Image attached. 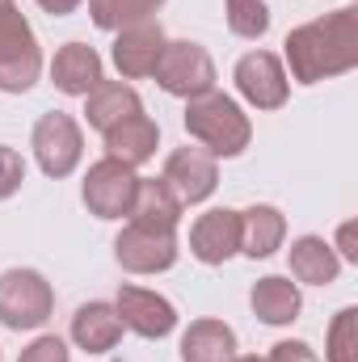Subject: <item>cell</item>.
<instances>
[{"mask_svg":"<svg viewBox=\"0 0 358 362\" xmlns=\"http://www.w3.org/2000/svg\"><path fill=\"white\" fill-rule=\"evenodd\" d=\"M42 76V47L17 0H0V93H25Z\"/></svg>","mask_w":358,"mask_h":362,"instance_id":"obj_3","label":"cell"},{"mask_svg":"<svg viewBox=\"0 0 358 362\" xmlns=\"http://www.w3.org/2000/svg\"><path fill=\"white\" fill-rule=\"evenodd\" d=\"M190 253L202 266H224L228 257H236L241 253V211H228V206L202 211L190 228Z\"/></svg>","mask_w":358,"mask_h":362,"instance_id":"obj_13","label":"cell"},{"mask_svg":"<svg viewBox=\"0 0 358 362\" xmlns=\"http://www.w3.org/2000/svg\"><path fill=\"white\" fill-rule=\"evenodd\" d=\"M181 211L185 206L178 202V194L161 177H139L135 181V198H131L127 219L139 223V228H152V232H178Z\"/></svg>","mask_w":358,"mask_h":362,"instance_id":"obj_14","label":"cell"},{"mask_svg":"<svg viewBox=\"0 0 358 362\" xmlns=\"http://www.w3.org/2000/svg\"><path fill=\"white\" fill-rule=\"evenodd\" d=\"M156 144H161V127L148 118V114H135V118H122L118 127L105 131V156L139 169L156 156Z\"/></svg>","mask_w":358,"mask_h":362,"instance_id":"obj_18","label":"cell"},{"mask_svg":"<svg viewBox=\"0 0 358 362\" xmlns=\"http://www.w3.org/2000/svg\"><path fill=\"white\" fill-rule=\"evenodd\" d=\"M236 358V333L224 320H194L181 333V362H232Z\"/></svg>","mask_w":358,"mask_h":362,"instance_id":"obj_22","label":"cell"},{"mask_svg":"<svg viewBox=\"0 0 358 362\" xmlns=\"http://www.w3.org/2000/svg\"><path fill=\"white\" fill-rule=\"evenodd\" d=\"M135 114H144V101H139V93L131 89V85H122V81H97L89 93H85V118H89L93 131H110V127H118L122 118H135Z\"/></svg>","mask_w":358,"mask_h":362,"instance_id":"obj_20","label":"cell"},{"mask_svg":"<svg viewBox=\"0 0 358 362\" xmlns=\"http://www.w3.org/2000/svg\"><path fill=\"white\" fill-rule=\"evenodd\" d=\"M30 148H34V160L47 177H72L81 156H85V135H81V122L64 110H51L34 122V135H30Z\"/></svg>","mask_w":358,"mask_h":362,"instance_id":"obj_6","label":"cell"},{"mask_svg":"<svg viewBox=\"0 0 358 362\" xmlns=\"http://www.w3.org/2000/svg\"><path fill=\"white\" fill-rule=\"evenodd\" d=\"M114 308H118V320H122V329H131L135 337L161 341V337H169V333L178 329V308H173L165 295L148 291V286H135V282L118 286V299H114Z\"/></svg>","mask_w":358,"mask_h":362,"instance_id":"obj_10","label":"cell"},{"mask_svg":"<svg viewBox=\"0 0 358 362\" xmlns=\"http://www.w3.org/2000/svg\"><path fill=\"white\" fill-rule=\"evenodd\" d=\"M72 341L85 350V354H105L122 341V320H118V308L105 303V299H89L76 308L72 316Z\"/></svg>","mask_w":358,"mask_h":362,"instance_id":"obj_17","label":"cell"},{"mask_svg":"<svg viewBox=\"0 0 358 362\" xmlns=\"http://www.w3.org/2000/svg\"><path fill=\"white\" fill-rule=\"evenodd\" d=\"M161 181L178 194L181 206H198V202H207L215 194L219 165H215V156L207 148H178V152H169Z\"/></svg>","mask_w":358,"mask_h":362,"instance_id":"obj_11","label":"cell"},{"mask_svg":"<svg viewBox=\"0 0 358 362\" xmlns=\"http://www.w3.org/2000/svg\"><path fill=\"white\" fill-rule=\"evenodd\" d=\"M287 240V215L270 202H253L249 211H241V253L262 262L274 257Z\"/></svg>","mask_w":358,"mask_h":362,"instance_id":"obj_19","label":"cell"},{"mask_svg":"<svg viewBox=\"0 0 358 362\" xmlns=\"http://www.w3.org/2000/svg\"><path fill=\"white\" fill-rule=\"evenodd\" d=\"M114 262L127 274H165L178 266V236L127 223L114 240Z\"/></svg>","mask_w":358,"mask_h":362,"instance_id":"obj_9","label":"cell"},{"mask_svg":"<svg viewBox=\"0 0 358 362\" xmlns=\"http://www.w3.org/2000/svg\"><path fill=\"white\" fill-rule=\"evenodd\" d=\"M342 262H358V249H354V223H342L337 232V249H333Z\"/></svg>","mask_w":358,"mask_h":362,"instance_id":"obj_29","label":"cell"},{"mask_svg":"<svg viewBox=\"0 0 358 362\" xmlns=\"http://www.w3.org/2000/svg\"><path fill=\"white\" fill-rule=\"evenodd\" d=\"M232 362H266V358H258V354H236Z\"/></svg>","mask_w":358,"mask_h":362,"instance_id":"obj_31","label":"cell"},{"mask_svg":"<svg viewBox=\"0 0 358 362\" xmlns=\"http://www.w3.org/2000/svg\"><path fill=\"white\" fill-rule=\"evenodd\" d=\"M185 131H190V139H198V148H207L215 160H219V156H224V160H228V156H241V152L249 148V139H253V122H249V114L241 110V101L228 97V93H219V89L185 101Z\"/></svg>","mask_w":358,"mask_h":362,"instance_id":"obj_2","label":"cell"},{"mask_svg":"<svg viewBox=\"0 0 358 362\" xmlns=\"http://www.w3.org/2000/svg\"><path fill=\"white\" fill-rule=\"evenodd\" d=\"M17 362H72V350L64 346V337L42 333V337H34V341L21 350V358Z\"/></svg>","mask_w":358,"mask_h":362,"instance_id":"obj_26","label":"cell"},{"mask_svg":"<svg viewBox=\"0 0 358 362\" xmlns=\"http://www.w3.org/2000/svg\"><path fill=\"white\" fill-rule=\"evenodd\" d=\"M325 362H358V308H342L325 333Z\"/></svg>","mask_w":358,"mask_h":362,"instance_id":"obj_24","label":"cell"},{"mask_svg":"<svg viewBox=\"0 0 358 362\" xmlns=\"http://www.w3.org/2000/svg\"><path fill=\"white\" fill-rule=\"evenodd\" d=\"M232 81H236V93H241L253 110H278V105H287V97H291L287 68H282V59H278L274 51H249V55H241Z\"/></svg>","mask_w":358,"mask_h":362,"instance_id":"obj_8","label":"cell"},{"mask_svg":"<svg viewBox=\"0 0 358 362\" xmlns=\"http://www.w3.org/2000/svg\"><path fill=\"white\" fill-rule=\"evenodd\" d=\"M266 362H321V358L312 354L308 341H278V346H270Z\"/></svg>","mask_w":358,"mask_h":362,"instance_id":"obj_28","label":"cell"},{"mask_svg":"<svg viewBox=\"0 0 358 362\" xmlns=\"http://www.w3.org/2000/svg\"><path fill=\"white\" fill-rule=\"evenodd\" d=\"M291 81L321 85L333 76H346L358 68V8H333L325 17H312L295 25L282 42Z\"/></svg>","mask_w":358,"mask_h":362,"instance_id":"obj_1","label":"cell"},{"mask_svg":"<svg viewBox=\"0 0 358 362\" xmlns=\"http://www.w3.org/2000/svg\"><path fill=\"white\" fill-rule=\"evenodd\" d=\"M135 169L114 160V156H101L97 165H89L85 185H81V198L89 206V215L97 219H122L131 211V198H135Z\"/></svg>","mask_w":358,"mask_h":362,"instance_id":"obj_7","label":"cell"},{"mask_svg":"<svg viewBox=\"0 0 358 362\" xmlns=\"http://www.w3.org/2000/svg\"><path fill=\"white\" fill-rule=\"evenodd\" d=\"M105 81L101 76V55L93 51L89 42H64L51 59V85L68 97H85V93Z\"/></svg>","mask_w":358,"mask_h":362,"instance_id":"obj_15","label":"cell"},{"mask_svg":"<svg viewBox=\"0 0 358 362\" xmlns=\"http://www.w3.org/2000/svg\"><path fill=\"white\" fill-rule=\"evenodd\" d=\"M165 30L161 21H135V25H122L114 34V47H110V59L114 68L127 76V81H144L156 72V59L165 51Z\"/></svg>","mask_w":358,"mask_h":362,"instance_id":"obj_12","label":"cell"},{"mask_svg":"<svg viewBox=\"0 0 358 362\" xmlns=\"http://www.w3.org/2000/svg\"><path fill=\"white\" fill-rule=\"evenodd\" d=\"M287 266H291V278H295V282L329 286V282H337V274H342V257L333 253V245H329L325 236H299V240H291V249H287Z\"/></svg>","mask_w":358,"mask_h":362,"instance_id":"obj_21","label":"cell"},{"mask_svg":"<svg viewBox=\"0 0 358 362\" xmlns=\"http://www.w3.org/2000/svg\"><path fill=\"white\" fill-rule=\"evenodd\" d=\"M55 316V291L38 270L0 274V325L4 329H42Z\"/></svg>","mask_w":358,"mask_h":362,"instance_id":"obj_4","label":"cell"},{"mask_svg":"<svg viewBox=\"0 0 358 362\" xmlns=\"http://www.w3.org/2000/svg\"><path fill=\"white\" fill-rule=\"evenodd\" d=\"M249 308H253V316H258L262 325H274V329L299 320V308H304L299 282H291V278H282V274L258 278L253 291H249Z\"/></svg>","mask_w":358,"mask_h":362,"instance_id":"obj_16","label":"cell"},{"mask_svg":"<svg viewBox=\"0 0 358 362\" xmlns=\"http://www.w3.org/2000/svg\"><path fill=\"white\" fill-rule=\"evenodd\" d=\"M21 181H25V160H21V152L0 144V202L13 198V194L21 189Z\"/></svg>","mask_w":358,"mask_h":362,"instance_id":"obj_27","label":"cell"},{"mask_svg":"<svg viewBox=\"0 0 358 362\" xmlns=\"http://www.w3.org/2000/svg\"><path fill=\"white\" fill-rule=\"evenodd\" d=\"M161 4H165V0H89V17H93L97 30L118 34L122 25L152 21V13H156Z\"/></svg>","mask_w":358,"mask_h":362,"instance_id":"obj_23","label":"cell"},{"mask_svg":"<svg viewBox=\"0 0 358 362\" xmlns=\"http://www.w3.org/2000/svg\"><path fill=\"white\" fill-rule=\"evenodd\" d=\"M156 85L169 93V97H202V93L215 89V59L207 55L202 42H190V38H178V42H165L161 59H156Z\"/></svg>","mask_w":358,"mask_h":362,"instance_id":"obj_5","label":"cell"},{"mask_svg":"<svg viewBox=\"0 0 358 362\" xmlns=\"http://www.w3.org/2000/svg\"><path fill=\"white\" fill-rule=\"evenodd\" d=\"M85 0H38V8L42 13H51V17H68V13H76Z\"/></svg>","mask_w":358,"mask_h":362,"instance_id":"obj_30","label":"cell"},{"mask_svg":"<svg viewBox=\"0 0 358 362\" xmlns=\"http://www.w3.org/2000/svg\"><path fill=\"white\" fill-rule=\"evenodd\" d=\"M224 13H228V30H232L236 38L258 42V38L270 30L266 0H224Z\"/></svg>","mask_w":358,"mask_h":362,"instance_id":"obj_25","label":"cell"}]
</instances>
